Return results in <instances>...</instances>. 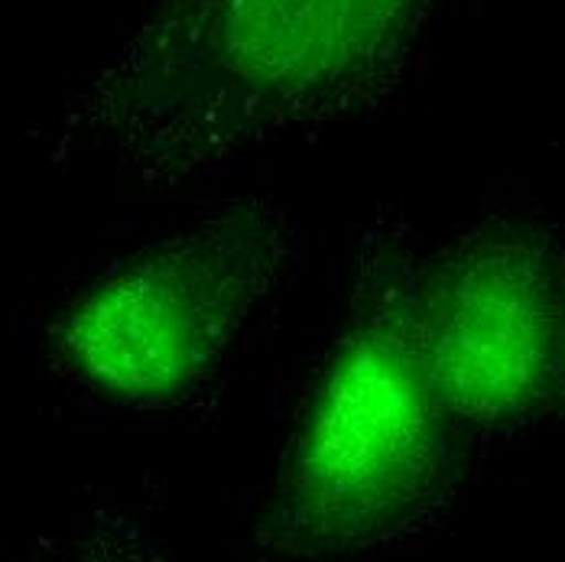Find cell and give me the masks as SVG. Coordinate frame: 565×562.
<instances>
[{"label":"cell","mask_w":565,"mask_h":562,"mask_svg":"<svg viewBox=\"0 0 565 562\" xmlns=\"http://www.w3.org/2000/svg\"><path fill=\"white\" fill-rule=\"evenodd\" d=\"M433 0H153L78 105L124 172L170 182L371 105Z\"/></svg>","instance_id":"6da1fadb"},{"label":"cell","mask_w":565,"mask_h":562,"mask_svg":"<svg viewBox=\"0 0 565 562\" xmlns=\"http://www.w3.org/2000/svg\"><path fill=\"white\" fill-rule=\"evenodd\" d=\"M351 316L292 426L257 543L280 556L358 553L423 527L449 501L465 433L433 391L409 231L367 241Z\"/></svg>","instance_id":"7a4b0ae2"},{"label":"cell","mask_w":565,"mask_h":562,"mask_svg":"<svg viewBox=\"0 0 565 562\" xmlns=\"http://www.w3.org/2000/svg\"><path fill=\"white\" fill-rule=\"evenodd\" d=\"M286 244V212L254 199L143 247L62 312L58 364L124 403L189 391L274 286Z\"/></svg>","instance_id":"3957f363"},{"label":"cell","mask_w":565,"mask_h":562,"mask_svg":"<svg viewBox=\"0 0 565 562\" xmlns=\"http://www.w3.org/2000/svg\"><path fill=\"white\" fill-rule=\"evenodd\" d=\"M565 247L533 219H491L423 257L416 312L443 410L501 433L565 400Z\"/></svg>","instance_id":"277c9868"},{"label":"cell","mask_w":565,"mask_h":562,"mask_svg":"<svg viewBox=\"0 0 565 562\" xmlns=\"http://www.w3.org/2000/svg\"><path fill=\"white\" fill-rule=\"evenodd\" d=\"M563 283H565V257H563Z\"/></svg>","instance_id":"5b68a950"}]
</instances>
